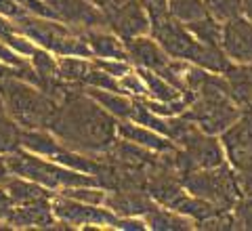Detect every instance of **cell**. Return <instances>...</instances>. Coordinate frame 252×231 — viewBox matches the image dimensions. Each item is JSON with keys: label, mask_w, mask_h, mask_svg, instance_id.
<instances>
[{"label": "cell", "mask_w": 252, "mask_h": 231, "mask_svg": "<svg viewBox=\"0 0 252 231\" xmlns=\"http://www.w3.org/2000/svg\"><path fill=\"white\" fill-rule=\"evenodd\" d=\"M116 124V118L84 91H65L46 129L63 147L89 156H103L118 137Z\"/></svg>", "instance_id": "cell-1"}, {"label": "cell", "mask_w": 252, "mask_h": 231, "mask_svg": "<svg viewBox=\"0 0 252 231\" xmlns=\"http://www.w3.org/2000/svg\"><path fill=\"white\" fill-rule=\"evenodd\" d=\"M0 103L21 129H46L57 109V101L49 93L21 78L0 80Z\"/></svg>", "instance_id": "cell-2"}, {"label": "cell", "mask_w": 252, "mask_h": 231, "mask_svg": "<svg viewBox=\"0 0 252 231\" xmlns=\"http://www.w3.org/2000/svg\"><path fill=\"white\" fill-rule=\"evenodd\" d=\"M11 21L19 34H23L28 40H32L40 49L57 55V57H65V55L89 57V59L93 57L89 44L82 38V32L69 28L67 23H63L59 19L23 13Z\"/></svg>", "instance_id": "cell-3"}, {"label": "cell", "mask_w": 252, "mask_h": 231, "mask_svg": "<svg viewBox=\"0 0 252 231\" xmlns=\"http://www.w3.org/2000/svg\"><path fill=\"white\" fill-rule=\"evenodd\" d=\"M4 162L9 166L11 174L36 181L51 191H55V189L61 191L65 187H78V185H97V179H94L93 174L72 170V168H67V166H61L57 162L49 160V158L30 154L26 149H17V151L6 154Z\"/></svg>", "instance_id": "cell-4"}, {"label": "cell", "mask_w": 252, "mask_h": 231, "mask_svg": "<svg viewBox=\"0 0 252 231\" xmlns=\"http://www.w3.org/2000/svg\"><path fill=\"white\" fill-rule=\"evenodd\" d=\"M53 214L61 225L67 227H114L118 223V214H114L103 204H84L72 200L67 196L57 194L51 198Z\"/></svg>", "instance_id": "cell-5"}, {"label": "cell", "mask_w": 252, "mask_h": 231, "mask_svg": "<svg viewBox=\"0 0 252 231\" xmlns=\"http://www.w3.org/2000/svg\"><path fill=\"white\" fill-rule=\"evenodd\" d=\"M219 137L225 160L231 168L238 172H252V111H244Z\"/></svg>", "instance_id": "cell-6"}, {"label": "cell", "mask_w": 252, "mask_h": 231, "mask_svg": "<svg viewBox=\"0 0 252 231\" xmlns=\"http://www.w3.org/2000/svg\"><path fill=\"white\" fill-rule=\"evenodd\" d=\"M105 26L126 42L139 36H147L152 30V21L143 0H122L105 13Z\"/></svg>", "instance_id": "cell-7"}, {"label": "cell", "mask_w": 252, "mask_h": 231, "mask_svg": "<svg viewBox=\"0 0 252 231\" xmlns=\"http://www.w3.org/2000/svg\"><path fill=\"white\" fill-rule=\"evenodd\" d=\"M220 49L231 63L252 66V23L242 15L225 21Z\"/></svg>", "instance_id": "cell-8"}, {"label": "cell", "mask_w": 252, "mask_h": 231, "mask_svg": "<svg viewBox=\"0 0 252 231\" xmlns=\"http://www.w3.org/2000/svg\"><path fill=\"white\" fill-rule=\"evenodd\" d=\"M53 11L55 19L67 23L74 30H89L105 26V17L89 0H42Z\"/></svg>", "instance_id": "cell-9"}, {"label": "cell", "mask_w": 252, "mask_h": 231, "mask_svg": "<svg viewBox=\"0 0 252 231\" xmlns=\"http://www.w3.org/2000/svg\"><path fill=\"white\" fill-rule=\"evenodd\" d=\"M4 225L13 227V229H32V227L49 229V227L59 225V221L55 219V214H53L51 198H44V200L15 206L11 210V214L6 217Z\"/></svg>", "instance_id": "cell-10"}, {"label": "cell", "mask_w": 252, "mask_h": 231, "mask_svg": "<svg viewBox=\"0 0 252 231\" xmlns=\"http://www.w3.org/2000/svg\"><path fill=\"white\" fill-rule=\"evenodd\" d=\"M103 206L118 217H141L156 208V202L145 189H112L105 191Z\"/></svg>", "instance_id": "cell-11"}, {"label": "cell", "mask_w": 252, "mask_h": 231, "mask_svg": "<svg viewBox=\"0 0 252 231\" xmlns=\"http://www.w3.org/2000/svg\"><path fill=\"white\" fill-rule=\"evenodd\" d=\"M124 46H126V55H128V61L132 67L152 69L156 74H160L172 59L166 55V51L156 42V38H152L149 34L126 40Z\"/></svg>", "instance_id": "cell-12"}, {"label": "cell", "mask_w": 252, "mask_h": 231, "mask_svg": "<svg viewBox=\"0 0 252 231\" xmlns=\"http://www.w3.org/2000/svg\"><path fill=\"white\" fill-rule=\"evenodd\" d=\"M116 132L120 139L135 143L139 147H145L149 151H154V154H164V151H170L177 147L175 143L166 139L164 134L147 129V126L139 124V122H132V120H118Z\"/></svg>", "instance_id": "cell-13"}, {"label": "cell", "mask_w": 252, "mask_h": 231, "mask_svg": "<svg viewBox=\"0 0 252 231\" xmlns=\"http://www.w3.org/2000/svg\"><path fill=\"white\" fill-rule=\"evenodd\" d=\"M82 38L86 40V44H89L93 57L126 59L128 61L124 40L122 38H118L112 30H105L103 26L101 28H89V30H82Z\"/></svg>", "instance_id": "cell-14"}, {"label": "cell", "mask_w": 252, "mask_h": 231, "mask_svg": "<svg viewBox=\"0 0 252 231\" xmlns=\"http://www.w3.org/2000/svg\"><path fill=\"white\" fill-rule=\"evenodd\" d=\"M231 101L242 111H252V66L231 63V67L223 74Z\"/></svg>", "instance_id": "cell-15"}, {"label": "cell", "mask_w": 252, "mask_h": 231, "mask_svg": "<svg viewBox=\"0 0 252 231\" xmlns=\"http://www.w3.org/2000/svg\"><path fill=\"white\" fill-rule=\"evenodd\" d=\"M82 91L89 97L101 105L109 116H114L116 120H128L135 107V99L126 93L120 91H101V89H91V86H82Z\"/></svg>", "instance_id": "cell-16"}, {"label": "cell", "mask_w": 252, "mask_h": 231, "mask_svg": "<svg viewBox=\"0 0 252 231\" xmlns=\"http://www.w3.org/2000/svg\"><path fill=\"white\" fill-rule=\"evenodd\" d=\"M63 145L49 129H21L19 131V149H26L30 154L53 158Z\"/></svg>", "instance_id": "cell-17"}, {"label": "cell", "mask_w": 252, "mask_h": 231, "mask_svg": "<svg viewBox=\"0 0 252 231\" xmlns=\"http://www.w3.org/2000/svg\"><path fill=\"white\" fill-rule=\"evenodd\" d=\"M145 227L154 231H189L195 229V223L191 219H187L185 214H181L172 208L158 204L156 208H152L147 214H143Z\"/></svg>", "instance_id": "cell-18"}, {"label": "cell", "mask_w": 252, "mask_h": 231, "mask_svg": "<svg viewBox=\"0 0 252 231\" xmlns=\"http://www.w3.org/2000/svg\"><path fill=\"white\" fill-rule=\"evenodd\" d=\"M4 189H6V194L11 196L15 206L30 204V202H36V200H44V198H53V191L42 187L40 183L23 179V177H15V174H11L9 181L4 183Z\"/></svg>", "instance_id": "cell-19"}, {"label": "cell", "mask_w": 252, "mask_h": 231, "mask_svg": "<svg viewBox=\"0 0 252 231\" xmlns=\"http://www.w3.org/2000/svg\"><path fill=\"white\" fill-rule=\"evenodd\" d=\"M91 67H93V61L89 57H74V55L57 57V78L65 84L80 86L86 74L91 71Z\"/></svg>", "instance_id": "cell-20"}, {"label": "cell", "mask_w": 252, "mask_h": 231, "mask_svg": "<svg viewBox=\"0 0 252 231\" xmlns=\"http://www.w3.org/2000/svg\"><path fill=\"white\" fill-rule=\"evenodd\" d=\"M185 28L198 42L208 44V46H220L223 23L217 21L215 17H210V15H206V17H202V19L193 21V23H189V26H185Z\"/></svg>", "instance_id": "cell-21"}, {"label": "cell", "mask_w": 252, "mask_h": 231, "mask_svg": "<svg viewBox=\"0 0 252 231\" xmlns=\"http://www.w3.org/2000/svg\"><path fill=\"white\" fill-rule=\"evenodd\" d=\"M168 15L183 26H189L206 17L208 11L204 6V0H168Z\"/></svg>", "instance_id": "cell-22"}, {"label": "cell", "mask_w": 252, "mask_h": 231, "mask_svg": "<svg viewBox=\"0 0 252 231\" xmlns=\"http://www.w3.org/2000/svg\"><path fill=\"white\" fill-rule=\"evenodd\" d=\"M19 131L21 126L15 124L4 111H0V154H11L19 149Z\"/></svg>", "instance_id": "cell-23"}, {"label": "cell", "mask_w": 252, "mask_h": 231, "mask_svg": "<svg viewBox=\"0 0 252 231\" xmlns=\"http://www.w3.org/2000/svg\"><path fill=\"white\" fill-rule=\"evenodd\" d=\"M204 6L210 17L225 23L242 15V0H204Z\"/></svg>", "instance_id": "cell-24"}, {"label": "cell", "mask_w": 252, "mask_h": 231, "mask_svg": "<svg viewBox=\"0 0 252 231\" xmlns=\"http://www.w3.org/2000/svg\"><path fill=\"white\" fill-rule=\"evenodd\" d=\"M91 61H93L94 67L107 71V74L114 76V78H120V76L126 74V71L132 69L130 61H126V59H101V57H91Z\"/></svg>", "instance_id": "cell-25"}, {"label": "cell", "mask_w": 252, "mask_h": 231, "mask_svg": "<svg viewBox=\"0 0 252 231\" xmlns=\"http://www.w3.org/2000/svg\"><path fill=\"white\" fill-rule=\"evenodd\" d=\"M0 63H6V66H15V67H26L30 66V61H26V57L17 55L13 49H9L2 40H0Z\"/></svg>", "instance_id": "cell-26"}, {"label": "cell", "mask_w": 252, "mask_h": 231, "mask_svg": "<svg viewBox=\"0 0 252 231\" xmlns=\"http://www.w3.org/2000/svg\"><path fill=\"white\" fill-rule=\"evenodd\" d=\"M143 4L149 13V21L154 17H160V15L168 13V0H143Z\"/></svg>", "instance_id": "cell-27"}, {"label": "cell", "mask_w": 252, "mask_h": 231, "mask_svg": "<svg viewBox=\"0 0 252 231\" xmlns=\"http://www.w3.org/2000/svg\"><path fill=\"white\" fill-rule=\"evenodd\" d=\"M13 208H15V204H13V200H11V196L6 194L4 185H0V223L6 221V217L11 214Z\"/></svg>", "instance_id": "cell-28"}, {"label": "cell", "mask_w": 252, "mask_h": 231, "mask_svg": "<svg viewBox=\"0 0 252 231\" xmlns=\"http://www.w3.org/2000/svg\"><path fill=\"white\" fill-rule=\"evenodd\" d=\"M9 177H11V170H9V166H6L4 158H0V185H4V183L9 181Z\"/></svg>", "instance_id": "cell-29"}, {"label": "cell", "mask_w": 252, "mask_h": 231, "mask_svg": "<svg viewBox=\"0 0 252 231\" xmlns=\"http://www.w3.org/2000/svg\"><path fill=\"white\" fill-rule=\"evenodd\" d=\"M11 30H15L13 21H11V19H6L4 15H0V36L6 34V32H11Z\"/></svg>", "instance_id": "cell-30"}, {"label": "cell", "mask_w": 252, "mask_h": 231, "mask_svg": "<svg viewBox=\"0 0 252 231\" xmlns=\"http://www.w3.org/2000/svg\"><path fill=\"white\" fill-rule=\"evenodd\" d=\"M242 17L252 23V0H242Z\"/></svg>", "instance_id": "cell-31"}]
</instances>
